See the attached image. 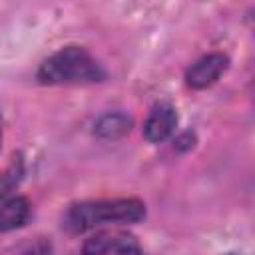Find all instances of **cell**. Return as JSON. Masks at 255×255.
<instances>
[{
  "label": "cell",
  "mask_w": 255,
  "mask_h": 255,
  "mask_svg": "<svg viewBox=\"0 0 255 255\" xmlns=\"http://www.w3.org/2000/svg\"><path fill=\"white\" fill-rule=\"evenodd\" d=\"M145 217V203L135 197L80 201L66 209L62 227L68 233H84L106 223H137Z\"/></svg>",
  "instance_id": "obj_1"
},
{
  "label": "cell",
  "mask_w": 255,
  "mask_h": 255,
  "mask_svg": "<svg viewBox=\"0 0 255 255\" xmlns=\"http://www.w3.org/2000/svg\"><path fill=\"white\" fill-rule=\"evenodd\" d=\"M106 70L82 46H64L48 56L38 68V82L46 86L102 82Z\"/></svg>",
  "instance_id": "obj_2"
},
{
  "label": "cell",
  "mask_w": 255,
  "mask_h": 255,
  "mask_svg": "<svg viewBox=\"0 0 255 255\" xmlns=\"http://www.w3.org/2000/svg\"><path fill=\"white\" fill-rule=\"evenodd\" d=\"M229 68V58L221 52H211L195 60L185 72V84L191 90H205L213 86Z\"/></svg>",
  "instance_id": "obj_3"
},
{
  "label": "cell",
  "mask_w": 255,
  "mask_h": 255,
  "mask_svg": "<svg viewBox=\"0 0 255 255\" xmlns=\"http://www.w3.org/2000/svg\"><path fill=\"white\" fill-rule=\"evenodd\" d=\"M177 126V112L169 102H159L151 108L143 122V137L151 143L167 139Z\"/></svg>",
  "instance_id": "obj_4"
},
{
  "label": "cell",
  "mask_w": 255,
  "mask_h": 255,
  "mask_svg": "<svg viewBox=\"0 0 255 255\" xmlns=\"http://www.w3.org/2000/svg\"><path fill=\"white\" fill-rule=\"evenodd\" d=\"M32 213L30 201L22 195L8 197L0 203V233H8L14 229H20L28 223Z\"/></svg>",
  "instance_id": "obj_5"
},
{
  "label": "cell",
  "mask_w": 255,
  "mask_h": 255,
  "mask_svg": "<svg viewBox=\"0 0 255 255\" xmlns=\"http://www.w3.org/2000/svg\"><path fill=\"white\" fill-rule=\"evenodd\" d=\"M131 126H133V120L128 114L106 112L96 120L94 133H96V137H100L104 141H116V139H122L124 135H128L131 131Z\"/></svg>",
  "instance_id": "obj_6"
},
{
  "label": "cell",
  "mask_w": 255,
  "mask_h": 255,
  "mask_svg": "<svg viewBox=\"0 0 255 255\" xmlns=\"http://www.w3.org/2000/svg\"><path fill=\"white\" fill-rule=\"evenodd\" d=\"M22 175H24V157H22V153H16L10 161V165L0 175V199H4L14 187H18Z\"/></svg>",
  "instance_id": "obj_7"
},
{
  "label": "cell",
  "mask_w": 255,
  "mask_h": 255,
  "mask_svg": "<svg viewBox=\"0 0 255 255\" xmlns=\"http://www.w3.org/2000/svg\"><path fill=\"white\" fill-rule=\"evenodd\" d=\"M116 233L118 231H114V233L112 231H98L96 235H92V237H88L84 241L82 253L84 255H108L112 251Z\"/></svg>",
  "instance_id": "obj_8"
},
{
  "label": "cell",
  "mask_w": 255,
  "mask_h": 255,
  "mask_svg": "<svg viewBox=\"0 0 255 255\" xmlns=\"http://www.w3.org/2000/svg\"><path fill=\"white\" fill-rule=\"evenodd\" d=\"M114 255H143L137 239L129 233H122L118 231L116 233V239H114V245H112V251Z\"/></svg>",
  "instance_id": "obj_9"
},
{
  "label": "cell",
  "mask_w": 255,
  "mask_h": 255,
  "mask_svg": "<svg viewBox=\"0 0 255 255\" xmlns=\"http://www.w3.org/2000/svg\"><path fill=\"white\" fill-rule=\"evenodd\" d=\"M0 147H2V122H0Z\"/></svg>",
  "instance_id": "obj_10"
},
{
  "label": "cell",
  "mask_w": 255,
  "mask_h": 255,
  "mask_svg": "<svg viewBox=\"0 0 255 255\" xmlns=\"http://www.w3.org/2000/svg\"><path fill=\"white\" fill-rule=\"evenodd\" d=\"M225 255H239V253H225Z\"/></svg>",
  "instance_id": "obj_11"
}]
</instances>
